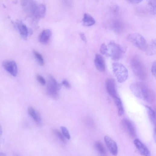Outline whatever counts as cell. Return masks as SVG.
<instances>
[{
  "instance_id": "31",
  "label": "cell",
  "mask_w": 156,
  "mask_h": 156,
  "mask_svg": "<svg viewBox=\"0 0 156 156\" xmlns=\"http://www.w3.org/2000/svg\"><path fill=\"white\" fill-rule=\"evenodd\" d=\"M128 2L132 4H137L140 3L142 2L141 0H129Z\"/></svg>"
},
{
  "instance_id": "32",
  "label": "cell",
  "mask_w": 156,
  "mask_h": 156,
  "mask_svg": "<svg viewBox=\"0 0 156 156\" xmlns=\"http://www.w3.org/2000/svg\"><path fill=\"white\" fill-rule=\"evenodd\" d=\"M111 9L112 10V11L113 12H114V13H116L119 10V7L118 6H116L115 5L111 7Z\"/></svg>"
},
{
  "instance_id": "1",
  "label": "cell",
  "mask_w": 156,
  "mask_h": 156,
  "mask_svg": "<svg viewBox=\"0 0 156 156\" xmlns=\"http://www.w3.org/2000/svg\"><path fill=\"white\" fill-rule=\"evenodd\" d=\"M21 5L24 11L35 21H38L45 16L46 8L44 4H38L34 1H23Z\"/></svg>"
},
{
  "instance_id": "20",
  "label": "cell",
  "mask_w": 156,
  "mask_h": 156,
  "mask_svg": "<svg viewBox=\"0 0 156 156\" xmlns=\"http://www.w3.org/2000/svg\"><path fill=\"white\" fill-rule=\"evenodd\" d=\"M147 5L149 13L156 16V1H149Z\"/></svg>"
},
{
  "instance_id": "28",
  "label": "cell",
  "mask_w": 156,
  "mask_h": 156,
  "mask_svg": "<svg viewBox=\"0 0 156 156\" xmlns=\"http://www.w3.org/2000/svg\"><path fill=\"white\" fill-rule=\"evenodd\" d=\"M38 81L42 85H44L46 84V81L43 76L40 75H37L36 76Z\"/></svg>"
},
{
  "instance_id": "30",
  "label": "cell",
  "mask_w": 156,
  "mask_h": 156,
  "mask_svg": "<svg viewBox=\"0 0 156 156\" xmlns=\"http://www.w3.org/2000/svg\"><path fill=\"white\" fill-rule=\"evenodd\" d=\"M62 84L67 88L70 89L71 87L70 83L67 80H64L63 81H62Z\"/></svg>"
},
{
  "instance_id": "15",
  "label": "cell",
  "mask_w": 156,
  "mask_h": 156,
  "mask_svg": "<svg viewBox=\"0 0 156 156\" xmlns=\"http://www.w3.org/2000/svg\"><path fill=\"white\" fill-rule=\"evenodd\" d=\"M96 68L99 71L104 72L106 70V66L104 59L102 56L97 54L94 60Z\"/></svg>"
},
{
  "instance_id": "18",
  "label": "cell",
  "mask_w": 156,
  "mask_h": 156,
  "mask_svg": "<svg viewBox=\"0 0 156 156\" xmlns=\"http://www.w3.org/2000/svg\"><path fill=\"white\" fill-rule=\"evenodd\" d=\"M83 24L87 26H90L96 23L94 18L91 15L85 14L82 19Z\"/></svg>"
},
{
  "instance_id": "6",
  "label": "cell",
  "mask_w": 156,
  "mask_h": 156,
  "mask_svg": "<svg viewBox=\"0 0 156 156\" xmlns=\"http://www.w3.org/2000/svg\"><path fill=\"white\" fill-rule=\"evenodd\" d=\"M46 93L49 97L54 99L58 98L62 84H59L51 75L48 76Z\"/></svg>"
},
{
  "instance_id": "5",
  "label": "cell",
  "mask_w": 156,
  "mask_h": 156,
  "mask_svg": "<svg viewBox=\"0 0 156 156\" xmlns=\"http://www.w3.org/2000/svg\"><path fill=\"white\" fill-rule=\"evenodd\" d=\"M127 40L138 49L143 51H146L148 43L141 34L138 33H131L128 36Z\"/></svg>"
},
{
  "instance_id": "34",
  "label": "cell",
  "mask_w": 156,
  "mask_h": 156,
  "mask_svg": "<svg viewBox=\"0 0 156 156\" xmlns=\"http://www.w3.org/2000/svg\"><path fill=\"white\" fill-rule=\"evenodd\" d=\"M155 113V118L154 119V120L153 123L154 125L156 127V108H155L154 110Z\"/></svg>"
},
{
  "instance_id": "36",
  "label": "cell",
  "mask_w": 156,
  "mask_h": 156,
  "mask_svg": "<svg viewBox=\"0 0 156 156\" xmlns=\"http://www.w3.org/2000/svg\"><path fill=\"white\" fill-rule=\"evenodd\" d=\"M0 156H7V155L6 153L2 152L0 153Z\"/></svg>"
},
{
  "instance_id": "13",
  "label": "cell",
  "mask_w": 156,
  "mask_h": 156,
  "mask_svg": "<svg viewBox=\"0 0 156 156\" xmlns=\"http://www.w3.org/2000/svg\"><path fill=\"white\" fill-rule=\"evenodd\" d=\"M134 143L140 153L143 156H151L150 151L147 147L139 140L135 139Z\"/></svg>"
},
{
  "instance_id": "16",
  "label": "cell",
  "mask_w": 156,
  "mask_h": 156,
  "mask_svg": "<svg viewBox=\"0 0 156 156\" xmlns=\"http://www.w3.org/2000/svg\"><path fill=\"white\" fill-rule=\"evenodd\" d=\"M145 53L147 55L149 56L156 54V39L152 40L148 44Z\"/></svg>"
},
{
  "instance_id": "27",
  "label": "cell",
  "mask_w": 156,
  "mask_h": 156,
  "mask_svg": "<svg viewBox=\"0 0 156 156\" xmlns=\"http://www.w3.org/2000/svg\"><path fill=\"white\" fill-rule=\"evenodd\" d=\"M100 53L103 55L108 54V46L105 44H103L101 46L100 49Z\"/></svg>"
},
{
  "instance_id": "35",
  "label": "cell",
  "mask_w": 156,
  "mask_h": 156,
  "mask_svg": "<svg viewBox=\"0 0 156 156\" xmlns=\"http://www.w3.org/2000/svg\"><path fill=\"white\" fill-rule=\"evenodd\" d=\"M154 137L155 141L156 142V127L154 130Z\"/></svg>"
},
{
  "instance_id": "26",
  "label": "cell",
  "mask_w": 156,
  "mask_h": 156,
  "mask_svg": "<svg viewBox=\"0 0 156 156\" xmlns=\"http://www.w3.org/2000/svg\"><path fill=\"white\" fill-rule=\"evenodd\" d=\"M62 133H63L65 137L67 139L69 140L71 139V135L68 129L65 126H61V127Z\"/></svg>"
},
{
  "instance_id": "29",
  "label": "cell",
  "mask_w": 156,
  "mask_h": 156,
  "mask_svg": "<svg viewBox=\"0 0 156 156\" xmlns=\"http://www.w3.org/2000/svg\"><path fill=\"white\" fill-rule=\"evenodd\" d=\"M151 72L152 75L156 79V61L153 62L152 64Z\"/></svg>"
},
{
  "instance_id": "22",
  "label": "cell",
  "mask_w": 156,
  "mask_h": 156,
  "mask_svg": "<svg viewBox=\"0 0 156 156\" xmlns=\"http://www.w3.org/2000/svg\"><path fill=\"white\" fill-rule=\"evenodd\" d=\"M145 107L146 110L149 118L151 122L153 123L155 118V111L154 110H153L148 105H145Z\"/></svg>"
},
{
  "instance_id": "19",
  "label": "cell",
  "mask_w": 156,
  "mask_h": 156,
  "mask_svg": "<svg viewBox=\"0 0 156 156\" xmlns=\"http://www.w3.org/2000/svg\"><path fill=\"white\" fill-rule=\"evenodd\" d=\"M114 103L117 108L118 115L122 116L124 114V110L121 99L118 97L114 99Z\"/></svg>"
},
{
  "instance_id": "12",
  "label": "cell",
  "mask_w": 156,
  "mask_h": 156,
  "mask_svg": "<svg viewBox=\"0 0 156 156\" xmlns=\"http://www.w3.org/2000/svg\"><path fill=\"white\" fill-rule=\"evenodd\" d=\"M104 140L106 144L112 154L116 156L118 154V147L116 143L108 136H105Z\"/></svg>"
},
{
  "instance_id": "4",
  "label": "cell",
  "mask_w": 156,
  "mask_h": 156,
  "mask_svg": "<svg viewBox=\"0 0 156 156\" xmlns=\"http://www.w3.org/2000/svg\"><path fill=\"white\" fill-rule=\"evenodd\" d=\"M112 68L113 72L118 82L123 83L128 79V71L123 65L118 63H115L113 64Z\"/></svg>"
},
{
  "instance_id": "9",
  "label": "cell",
  "mask_w": 156,
  "mask_h": 156,
  "mask_svg": "<svg viewBox=\"0 0 156 156\" xmlns=\"http://www.w3.org/2000/svg\"><path fill=\"white\" fill-rule=\"evenodd\" d=\"M15 28L18 31L21 36L24 40H26L32 32L29 30L27 26L21 21L18 20L15 22Z\"/></svg>"
},
{
  "instance_id": "24",
  "label": "cell",
  "mask_w": 156,
  "mask_h": 156,
  "mask_svg": "<svg viewBox=\"0 0 156 156\" xmlns=\"http://www.w3.org/2000/svg\"><path fill=\"white\" fill-rule=\"evenodd\" d=\"M113 27L115 31L117 32H119L122 30L123 24L120 21H115L113 24Z\"/></svg>"
},
{
  "instance_id": "8",
  "label": "cell",
  "mask_w": 156,
  "mask_h": 156,
  "mask_svg": "<svg viewBox=\"0 0 156 156\" xmlns=\"http://www.w3.org/2000/svg\"><path fill=\"white\" fill-rule=\"evenodd\" d=\"M121 124L123 129L132 138H135L136 132L134 124L129 120L124 119L121 121Z\"/></svg>"
},
{
  "instance_id": "23",
  "label": "cell",
  "mask_w": 156,
  "mask_h": 156,
  "mask_svg": "<svg viewBox=\"0 0 156 156\" xmlns=\"http://www.w3.org/2000/svg\"><path fill=\"white\" fill-rule=\"evenodd\" d=\"M33 54L38 64L41 66L43 65L44 64V61L42 56L35 50L33 51Z\"/></svg>"
},
{
  "instance_id": "14",
  "label": "cell",
  "mask_w": 156,
  "mask_h": 156,
  "mask_svg": "<svg viewBox=\"0 0 156 156\" xmlns=\"http://www.w3.org/2000/svg\"><path fill=\"white\" fill-rule=\"evenodd\" d=\"M52 34L51 31L50 29L44 30L39 36V42L43 44H47L49 41Z\"/></svg>"
},
{
  "instance_id": "2",
  "label": "cell",
  "mask_w": 156,
  "mask_h": 156,
  "mask_svg": "<svg viewBox=\"0 0 156 156\" xmlns=\"http://www.w3.org/2000/svg\"><path fill=\"white\" fill-rule=\"evenodd\" d=\"M130 89L137 98L149 103H152L154 96L152 91L144 84L138 82L131 84Z\"/></svg>"
},
{
  "instance_id": "7",
  "label": "cell",
  "mask_w": 156,
  "mask_h": 156,
  "mask_svg": "<svg viewBox=\"0 0 156 156\" xmlns=\"http://www.w3.org/2000/svg\"><path fill=\"white\" fill-rule=\"evenodd\" d=\"M108 54L113 60L117 61L123 56L125 51L119 44L113 41L111 42L108 46Z\"/></svg>"
},
{
  "instance_id": "21",
  "label": "cell",
  "mask_w": 156,
  "mask_h": 156,
  "mask_svg": "<svg viewBox=\"0 0 156 156\" xmlns=\"http://www.w3.org/2000/svg\"><path fill=\"white\" fill-rule=\"evenodd\" d=\"M95 147L99 152L103 156H106L107 153L106 149L102 144L100 142H97L95 143Z\"/></svg>"
},
{
  "instance_id": "25",
  "label": "cell",
  "mask_w": 156,
  "mask_h": 156,
  "mask_svg": "<svg viewBox=\"0 0 156 156\" xmlns=\"http://www.w3.org/2000/svg\"><path fill=\"white\" fill-rule=\"evenodd\" d=\"M53 133L62 142H63L64 143H66L65 137L63 133H62L59 131L57 129L53 130Z\"/></svg>"
},
{
  "instance_id": "33",
  "label": "cell",
  "mask_w": 156,
  "mask_h": 156,
  "mask_svg": "<svg viewBox=\"0 0 156 156\" xmlns=\"http://www.w3.org/2000/svg\"><path fill=\"white\" fill-rule=\"evenodd\" d=\"M80 36L81 39L84 42H87V40L86 37L83 33H81L80 34Z\"/></svg>"
},
{
  "instance_id": "3",
  "label": "cell",
  "mask_w": 156,
  "mask_h": 156,
  "mask_svg": "<svg viewBox=\"0 0 156 156\" xmlns=\"http://www.w3.org/2000/svg\"><path fill=\"white\" fill-rule=\"evenodd\" d=\"M131 66L135 75L141 80L145 79L147 75L146 68L139 57L136 55L131 61Z\"/></svg>"
},
{
  "instance_id": "37",
  "label": "cell",
  "mask_w": 156,
  "mask_h": 156,
  "mask_svg": "<svg viewBox=\"0 0 156 156\" xmlns=\"http://www.w3.org/2000/svg\"><path fill=\"white\" fill-rule=\"evenodd\" d=\"M3 133V131L2 129V127H1V128H0V135H1V136H2Z\"/></svg>"
},
{
  "instance_id": "10",
  "label": "cell",
  "mask_w": 156,
  "mask_h": 156,
  "mask_svg": "<svg viewBox=\"0 0 156 156\" xmlns=\"http://www.w3.org/2000/svg\"><path fill=\"white\" fill-rule=\"evenodd\" d=\"M3 66L5 69L14 77L17 76L18 70L16 62L12 60H6L3 63Z\"/></svg>"
},
{
  "instance_id": "17",
  "label": "cell",
  "mask_w": 156,
  "mask_h": 156,
  "mask_svg": "<svg viewBox=\"0 0 156 156\" xmlns=\"http://www.w3.org/2000/svg\"><path fill=\"white\" fill-rule=\"evenodd\" d=\"M27 111L29 115L37 123L39 124L40 123L41 121L40 116L33 107H29L28 108Z\"/></svg>"
},
{
  "instance_id": "11",
  "label": "cell",
  "mask_w": 156,
  "mask_h": 156,
  "mask_svg": "<svg viewBox=\"0 0 156 156\" xmlns=\"http://www.w3.org/2000/svg\"><path fill=\"white\" fill-rule=\"evenodd\" d=\"M106 87L109 94L113 98L115 99L118 97L115 83L113 79H109L107 81Z\"/></svg>"
}]
</instances>
